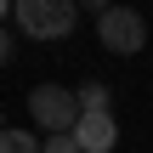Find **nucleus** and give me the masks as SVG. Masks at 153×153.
Returning <instances> with one entry per match:
<instances>
[{
	"instance_id": "obj_1",
	"label": "nucleus",
	"mask_w": 153,
	"mask_h": 153,
	"mask_svg": "<svg viewBox=\"0 0 153 153\" xmlns=\"http://www.w3.org/2000/svg\"><path fill=\"white\" fill-rule=\"evenodd\" d=\"M11 17L28 40H68L79 23V6L74 0H11Z\"/></svg>"
},
{
	"instance_id": "obj_2",
	"label": "nucleus",
	"mask_w": 153,
	"mask_h": 153,
	"mask_svg": "<svg viewBox=\"0 0 153 153\" xmlns=\"http://www.w3.org/2000/svg\"><path fill=\"white\" fill-rule=\"evenodd\" d=\"M97 40L114 57H136L148 45V17L136 6H108V11H97Z\"/></svg>"
},
{
	"instance_id": "obj_3",
	"label": "nucleus",
	"mask_w": 153,
	"mask_h": 153,
	"mask_svg": "<svg viewBox=\"0 0 153 153\" xmlns=\"http://www.w3.org/2000/svg\"><path fill=\"white\" fill-rule=\"evenodd\" d=\"M28 114H34V125H40L45 136H57V131H68V125L79 119V97H74L68 85H34V91H28Z\"/></svg>"
},
{
	"instance_id": "obj_8",
	"label": "nucleus",
	"mask_w": 153,
	"mask_h": 153,
	"mask_svg": "<svg viewBox=\"0 0 153 153\" xmlns=\"http://www.w3.org/2000/svg\"><path fill=\"white\" fill-rule=\"evenodd\" d=\"M6 62H11V34L0 28V68H6Z\"/></svg>"
},
{
	"instance_id": "obj_5",
	"label": "nucleus",
	"mask_w": 153,
	"mask_h": 153,
	"mask_svg": "<svg viewBox=\"0 0 153 153\" xmlns=\"http://www.w3.org/2000/svg\"><path fill=\"white\" fill-rule=\"evenodd\" d=\"M74 97H79V114H114V85H102V79H85Z\"/></svg>"
},
{
	"instance_id": "obj_10",
	"label": "nucleus",
	"mask_w": 153,
	"mask_h": 153,
	"mask_svg": "<svg viewBox=\"0 0 153 153\" xmlns=\"http://www.w3.org/2000/svg\"><path fill=\"white\" fill-rule=\"evenodd\" d=\"M6 11H11V0H0V17H6Z\"/></svg>"
},
{
	"instance_id": "obj_7",
	"label": "nucleus",
	"mask_w": 153,
	"mask_h": 153,
	"mask_svg": "<svg viewBox=\"0 0 153 153\" xmlns=\"http://www.w3.org/2000/svg\"><path fill=\"white\" fill-rule=\"evenodd\" d=\"M40 153H79V142L68 131H57V136H40Z\"/></svg>"
},
{
	"instance_id": "obj_9",
	"label": "nucleus",
	"mask_w": 153,
	"mask_h": 153,
	"mask_svg": "<svg viewBox=\"0 0 153 153\" xmlns=\"http://www.w3.org/2000/svg\"><path fill=\"white\" fill-rule=\"evenodd\" d=\"M74 6H85V11H108L114 0H74Z\"/></svg>"
},
{
	"instance_id": "obj_6",
	"label": "nucleus",
	"mask_w": 153,
	"mask_h": 153,
	"mask_svg": "<svg viewBox=\"0 0 153 153\" xmlns=\"http://www.w3.org/2000/svg\"><path fill=\"white\" fill-rule=\"evenodd\" d=\"M0 153H40V136H34V131L6 125V131H0Z\"/></svg>"
},
{
	"instance_id": "obj_4",
	"label": "nucleus",
	"mask_w": 153,
	"mask_h": 153,
	"mask_svg": "<svg viewBox=\"0 0 153 153\" xmlns=\"http://www.w3.org/2000/svg\"><path fill=\"white\" fill-rule=\"evenodd\" d=\"M68 136L79 142V153H114L119 125H114V114H79V119L68 125Z\"/></svg>"
}]
</instances>
